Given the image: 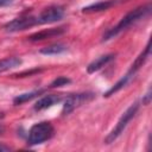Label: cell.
<instances>
[{
  "label": "cell",
  "mask_w": 152,
  "mask_h": 152,
  "mask_svg": "<svg viewBox=\"0 0 152 152\" xmlns=\"http://www.w3.org/2000/svg\"><path fill=\"white\" fill-rule=\"evenodd\" d=\"M151 12V5L147 4V5H144V6H140L131 12H128L114 27H112L110 30H108L104 34H103V40H108L110 38H114L116 34H119L121 31L126 30L127 27H129L131 25H133L134 23H137L138 20L142 19L144 17H146L148 13Z\"/></svg>",
  "instance_id": "obj_1"
},
{
  "label": "cell",
  "mask_w": 152,
  "mask_h": 152,
  "mask_svg": "<svg viewBox=\"0 0 152 152\" xmlns=\"http://www.w3.org/2000/svg\"><path fill=\"white\" fill-rule=\"evenodd\" d=\"M53 133H55L53 126L49 121H42L38 124H34L28 131L27 144L31 146L43 144L44 141L51 139L53 137Z\"/></svg>",
  "instance_id": "obj_2"
},
{
  "label": "cell",
  "mask_w": 152,
  "mask_h": 152,
  "mask_svg": "<svg viewBox=\"0 0 152 152\" xmlns=\"http://www.w3.org/2000/svg\"><path fill=\"white\" fill-rule=\"evenodd\" d=\"M138 109H139V102H134L133 104H131L124 112V114L120 116V119H119L118 124L115 125V127L104 138V142L106 144H112V142H114L115 139H118V137L124 132V129L126 128V126L128 125V122L134 118V115L137 114Z\"/></svg>",
  "instance_id": "obj_3"
},
{
  "label": "cell",
  "mask_w": 152,
  "mask_h": 152,
  "mask_svg": "<svg viewBox=\"0 0 152 152\" xmlns=\"http://www.w3.org/2000/svg\"><path fill=\"white\" fill-rule=\"evenodd\" d=\"M94 99V94L93 93H80V94H72L65 97L64 100V104H63V109H62V114L66 115L70 114L72 110H75L77 107H80L81 104L89 102L90 100Z\"/></svg>",
  "instance_id": "obj_4"
},
{
  "label": "cell",
  "mask_w": 152,
  "mask_h": 152,
  "mask_svg": "<svg viewBox=\"0 0 152 152\" xmlns=\"http://www.w3.org/2000/svg\"><path fill=\"white\" fill-rule=\"evenodd\" d=\"M34 25H38L37 17L26 15V17L15 18V19L6 23L5 26H4V28L7 32H18V31H24V30H26L28 27H32Z\"/></svg>",
  "instance_id": "obj_5"
},
{
  "label": "cell",
  "mask_w": 152,
  "mask_h": 152,
  "mask_svg": "<svg viewBox=\"0 0 152 152\" xmlns=\"http://www.w3.org/2000/svg\"><path fill=\"white\" fill-rule=\"evenodd\" d=\"M64 17V10L61 6H49L37 17L38 24H51L59 21Z\"/></svg>",
  "instance_id": "obj_6"
},
{
  "label": "cell",
  "mask_w": 152,
  "mask_h": 152,
  "mask_svg": "<svg viewBox=\"0 0 152 152\" xmlns=\"http://www.w3.org/2000/svg\"><path fill=\"white\" fill-rule=\"evenodd\" d=\"M65 32L64 27H53V28H46V30H42L39 32H36L33 34H31L30 37H27V39L30 42H39V40H44V39H49V38H53V37H59Z\"/></svg>",
  "instance_id": "obj_7"
},
{
  "label": "cell",
  "mask_w": 152,
  "mask_h": 152,
  "mask_svg": "<svg viewBox=\"0 0 152 152\" xmlns=\"http://www.w3.org/2000/svg\"><path fill=\"white\" fill-rule=\"evenodd\" d=\"M62 97L59 95H55V94H51V95H45L43 97H40L33 106V109L34 110H44L46 108H50L52 107L53 104L61 102Z\"/></svg>",
  "instance_id": "obj_8"
},
{
  "label": "cell",
  "mask_w": 152,
  "mask_h": 152,
  "mask_svg": "<svg viewBox=\"0 0 152 152\" xmlns=\"http://www.w3.org/2000/svg\"><path fill=\"white\" fill-rule=\"evenodd\" d=\"M119 2V0H104V1H99L96 4H91L89 6H86L82 8L83 13H93V12H101L106 11L113 6H115Z\"/></svg>",
  "instance_id": "obj_9"
},
{
  "label": "cell",
  "mask_w": 152,
  "mask_h": 152,
  "mask_svg": "<svg viewBox=\"0 0 152 152\" xmlns=\"http://www.w3.org/2000/svg\"><path fill=\"white\" fill-rule=\"evenodd\" d=\"M112 59H114V55L113 53H108V55H103L96 59H94L91 63L88 64L87 66V72L88 74H94L95 71L100 70L102 66H104L106 64H108Z\"/></svg>",
  "instance_id": "obj_10"
},
{
  "label": "cell",
  "mask_w": 152,
  "mask_h": 152,
  "mask_svg": "<svg viewBox=\"0 0 152 152\" xmlns=\"http://www.w3.org/2000/svg\"><path fill=\"white\" fill-rule=\"evenodd\" d=\"M150 51H151V46H150V42L147 43V45H146V48L144 49V51L135 58V61L133 62V64L131 65V69L128 70V74L129 75H134L142 65H144V63L146 62V59L148 58V56H150Z\"/></svg>",
  "instance_id": "obj_11"
},
{
  "label": "cell",
  "mask_w": 152,
  "mask_h": 152,
  "mask_svg": "<svg viewBox=\"0 0 152 152\" xmlns=\"http://www.w3.org/2000/svg\"><path fill=\"white\" fill-rule=\"evenodd\" d=\"M131 77H132V75H129V74L127 72V74H126L124 77H121L112 88H109V89L103 94V96H104V97H109L110 95H113V94H115L116 91H119L121 88H124V87L127 84V82L131 80Z\"/></svg>",
  "instance_id": "obj_12"
},
{
  "label": "cell",
  "mask_w": 152,
  "mask_h": 152,
  "mask_svg": "<svg viewBox=\"0 0 152 152\" xmlns=\"http://www.w3.org/2000/svg\"><path fill=\"white\" fill-rule=\"evenodd\" d=\"M21 64V59L19 57H7L0 59V71H6L13 68H17Z\"/></svg>",
  "instance_id": "obj_13"
},
{
  "label": "cell",
  "mask_w": 152,
  "mask_h": 152,
  "mask_svg": "<svg viewBox=\"0 0 152 152\" xmlns=\"http://www.w3.org/2000/svg\"><path fill=\"white\" fill-rule=\"evenodd\" d=\"M43 93V90H33V91H30V93H24V94H20L18 96H15L13 99V103L15 106L18 104H21V103H25L27 101H31L32 99H34L36 96L40 95Z\"/></svg>",
  "instance_id": "obj_14"
},
{
  "label": "cell",
  "mask_w": 152,
  "mask_h": 152,
  "mask_svg": "<svg viewBox=\"0 0 152 152\" xmlns=\"http://www.w3.org/2000/svg\"><path fill=\"white\" fill-rule=\"evenodd\" d=\"M66 50V46L63 45V44H52V45H49V46H45L43 49L39 50L40 53L43 55H59L62 52H64Z\"/></svg>",
  "instance_id": "obj_15"
},
{
  "label": "cell",
  "mask_w": 152,
  "mask_h": 152,
  "mask_svg": "<svg viewBox=\"0 0 152 152\" xmlns=\"http://www.w3.org/2000/svg\"><path fill=\"white\" fill-rule=\"evenodd\" d=\"M69 83H71V80H70V78H68V77H65V76H59V77L55 78V80L51 82L50 88H58V87L66 86V84H69Z\"/></svg>",
  "instance_id": "obj_16"
},
{
  "label": "cell",
  "mask_w": 152,
  "mask_h": 152,
  "mask_svg": "<svg viewBox=\"0 0 152 152\" xmlns=\"http://www.w3.org/2000/svg\"><path fill=\"white\" fill-rule=\"evenodd\" d=\"M150 102H151V88H148V90H147L146 95L142 97V103H144L145 106H147Z\"/></svg>",
  "instance_id": "obj_17"
},
{
  "label": "cell",
  "mask_w": 152,
  "mask_h": 152,
  "mask_svg": "<svg viewBox=\"0 0 152 152\" xmlns=\"http://www.w3.org/2000/svg\"><path fill=\"white\" fill-rule=\"evenodd\" d=\"M38 71H40V70H38V69H34V70H31V71L20 72V74H18V75H15V76H20V77H23L24 75H31V74H34V72H38Z\"/></svg>",
  "instance_id": "obj_18"
},
{
  "label": "cell",
  "mask_w": 152,
  "mask_h": 152,
  "mask_svg": "<svg viewBox=\"0 0 152 152\" xmlns=\"http://www.w3.org/2000/svg\"><path fill=\"white\" fill-rule=\"evenodd\" d=\"M13 2V0H0V7H4V6H8Z\"/></svg>",
  "instance_id": "obj_19"
},
{
  "label": "cell",
  "mask_w": 152,
  "mask_h": 152,
  "mask_svg": "<svg viewBox=\"0 0 152 152\" xmlns=\"http://www.w3.org/2000/svg\"><path fill=\"white\" fill-rule=\"evenodd\" d=\"M11 147L10 146H6L4 144H0V152H6V151H10Z\"/></svg>",
  "instance_id": "obj_20"
},
{
  "label": "cell",
  "mask_w": 152,
  "mask_h": 152,
  "mask_svg": "<svg viewBox=\"0 0 152 152\" xmlns=\"http://www.w3.org/2000/svg\"><path fill=\"white\" fill-rule=\"evenodd\" d=\"M4 132H5V126L0 124V134H4Z\"/></svg>",
  "instance_id": "obj_21"
}]
</instances>
